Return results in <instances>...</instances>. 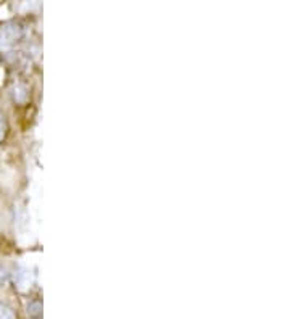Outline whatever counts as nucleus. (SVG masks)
I'll return each mask as SVG.
<instances>
[{"instance_id":"nucleus-1","label":"nucleus","mask_w":290,"mask_h":319,"mask_svg":"<svg viewBox=\"0 0 290 319\" xmlns=\"http://www.w3.org/2000/svg\"><path fill=\"white\" fill-rule=\"evenodd\" d=\"M2 36L5 42H15L20 37V28H12V25H5L2 29Z\"/></svg>"},{"instance_id":"nucleus-3","label":"nucleus","mask_w":290,"mask_h":319,"mask_svg":"<svg viewBox=\"0 0 290 319\" xmlns=\"http://www.w3.org/2000/svg\"><path fill=\"white\" fill-rule=\"evenodd\" d=\"M41 311H42V305L39 300H34L28 305V314L33 316V317H39L41 316Z\"/></svg>"},{"instance_id":"nucleus-2","label":"nucleus","mask_w":290,"mask_h":319,"mask_svg":"<svg viewBox=\"0 0 290 319\" xmlns=\"http://www.w3.org/2000/svg\"><path fill=\"white\" fill-rule=\"evenodd\" d=\"M7 134H9V123H7V116L5 113L0 110V142L5 141Z\"/></svg>"},{"instance_id":"nucleus-4","label":"nucleus","mask_w":290,"mask_h":319,"mask_svg":"<svg viewBox=\"0 0 290 319\" xmlns=\"http://www.w3.org/2000/svg\"><path fill=\"white\" fill-rule=\"evenodd\" d=\"M0 319H15V313L4 303H0Z\"/></svg>"},{"instance_id":"nucleus-5","label":"nucleus","mask_w":290,"mask_h":319,"mask_svg":"<svg viewBox=\"0 0 290 319\" xmlns=\"http://www.w3.org/2000/svg\"><path fill=\"white\" fill-rule=\"evenodd\" d=\"M5 279H7V272H5V269L0 268V284L5 282Z\"/></svg>"}]
</instances>
